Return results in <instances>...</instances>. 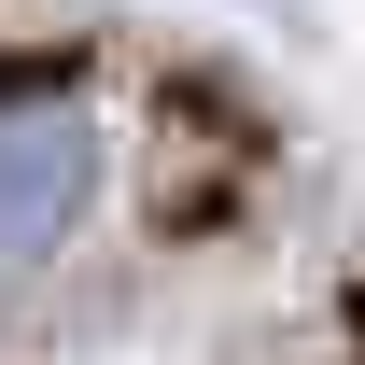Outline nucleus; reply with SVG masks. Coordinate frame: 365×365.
<instances>
[{
    "mask_svg": "<svg viewBox=\"0 0 365 365\" xmlns=\"http://www.w3.org/2000/svg\"><path fill=\"white\" fill-rule=\"evenodd\" d=\"M85 197H98V127H85V98H0V281L14 267H43L56 239L85 225Z\"/></svg>",
    "mask_w": 365,
    "mask_h": 365,
    "instance_id": "1",
    "label": "nucleus"
}]
</instances>
